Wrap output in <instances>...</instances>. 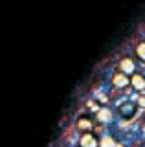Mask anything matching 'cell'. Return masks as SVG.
I'll list each match as a JSON object with an SVG mask.
<instances>
[{
  "instance_id": "cell-7",
  "label": "cell",
  "mask_w": 145,
  "mask_h": 147,
  "mask_svg": "<svg viewBox=\"0 0 145 147\" xmlns=\"http://www.w3.org/2000/svg\"><path fill=\"white\" fill-rule=\"evenodd\" d=\"M99 145H101V147H116V142L112 140L110 136H105L101 142H99Z\"/></svg>"
},
{
  "instance_id": "cell-4",
  "label": "cell",
  "mask_w": 145,
  "mask_h": 147,
  "mask_svg": "<svg viewBox=\"0 0 145 147\" xmlns=\"http://www.w3.org/2000/svg\"><path fill=\"white\" fill-rule=\"evenodd\" d=\"M112 83H114V86H117V88L127 86V83H129V79H127V74H123V72L116 74V76L112 77Z\"/></svg>"
},
{
  "instance_id": "cell-2",
  "label": "cell",
  "mask_w": 145,
  "mask_h": 147,
  "mask_svg": "<svg viewBox=\"0 0 145 147\" xmlns=\"http://www.w3.org/2000/svg\"><path fill=\"white\" fill-rule=\"evenodd\" d=\"M119 70L123 72V74H134V63H132V59H129V57L121 59V63H119Z\"/></svg>"
},
{
  "instance_id": "cell-3",
  "label": "cell",
  "mask_w": 145,
  "mask_h": 147,
  "mask_svg": "<svg viewBox=\"0 0 145 147\" xmlns=\"http://www.w3.org/2000/svg\"><path fill=\"white\" fill-rule=\"evenodd\" d=\"M130 83H132V86L136 90H145V77L143 76H140V74H134L132 76V79H130Z\"/></svg>"
},
{
  "instance_id": "cell-5",
  "label": "cell",
  "mask_w": 145,
  "mask_h": 147,
  "mask_svg": "<svg viewBox=\"0 0 145 147\" xmlns=\"http://www.w3.org/2000/svg\"><path fill=\"white\" fill-rule=\"evenodd\" d=\"M94 123L90 121L88 118H79L77 119V129H81V131H92Z\"/></svg>"
},
{
  "instance_id": "cell-9",
  "label": "cell",
  "mask_w": 145,
  "mask_h": 147,
  "mask_svg": "<svg viewBox=\"0 0 145 147\" xmlns=\"http://www.w3.org/2000/svg\"><path fill=\"white\" fill-rule=\"evenodd\" d=\"M121 114H123V116H130V114L134 112V105H121Z\"/></svg>"
},
{
  "instance_id": "cell-6",
  "label": "cell",
  "mask_w": 145,
  "mask_h": 147,
  "mask_svg": "<svg viewBox=\"0 0 145 147\" xmlns=\"http://www.w3.org/2000/svg\"><path fill=\"white\" fill-rule=\"evenodd\" d=\"M110 116H112V114H110V110H108V109H101V110H97V119H99L101 123L110 121Z\"/></svg>"
},
{
  "instance_id": "cell-1",
  "label": "cell",
  "mask_w": 145,
  "mask_h": 147,
  "mask_svg": "<svg viewBox=\"0 0 145 147\" xmlns=\"http://www.w3.org/2000/svg\"><path fill=\"white\" fill-rule=\"evenodd\" d=\"M81 147H97V140L94 138V134H90V132H87V134L81 136Z\"/></svg>"
},
{
  "instance_id": "cell-8",
  "label": "cell",
  "mask_w": 145,
  "mask_h": 147,
  "mask_svg": "<svg viewBox=\"0 0 145 147\" xmlns=\"http://www.w3.org/2000/svg\"><path fill=\"white\" fill-rule=\"evenodd\" d=\"M136 55H138L142 61H145V42H140L136 46Z\"/></svg>"
}]
</instances>
